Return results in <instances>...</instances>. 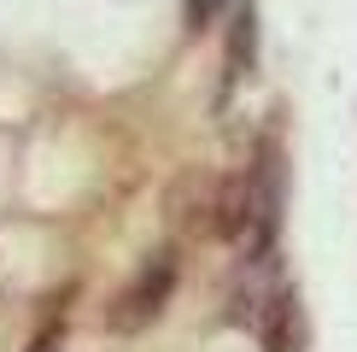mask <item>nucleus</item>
<instances>
[{
  "label": "nucleus",
  "instance_id": "nucleus-4",
  "mask_svg": "<svg viewBox=\"0 0 357 352\" xmlns=\"http://www.w3.org/2000/svg\"><path fill=\"white\" fill-rule=\"evenodd\" d=\"M258 341H264V352H299L305 346V317H299V293L293 288L270 293V305L258 317Z\"/></svg>",
  "mask_w": 357,
  "mask_h": 352
},
{
  "label": "nucleus",
  "instance_id": "nucleus-3",
  "mask_svg": "<svg viewBox=\"0 0 357 352\" xmlns=\"http://www.w3.org/2000/svg\"><path fill=\"white\" fill-rule=\"evenodd\" d=\"M165 223L182 241H211L222 235V176L211 170H182L165 194Z\"/></svg>",
  "mask_w": 357,
  "mask_h": 352
},
{
  "label": "nucleus",
  "instance_id": "nucleus-1",
  "mask_svg": "<svg viewBox=\"0 0 357 352\" xmlns=\"http://www.w3.org/2000/svg\"><path fill=\"white\" fill-rule=\"evenodd\" d=\"M176 276H182V264H176L170 247H165V253H153L123 288L112 293V305H106V317H100V323H106L112 335H141V329H153V323L165 317L170 293H176Z\"/></svg>",
  "mask_w": 357,
  "mask_h": 352
},
{
  "label": "nucleus",
  "instance_id": "nucleus-6",
  "mask_svg": "<svg viewBox=\"0 0 357 352\" xmlns=\"http://www.w3.org/2000/svg\"><path fill=\"white\" fill-rule=\"evenodd\" d=\"M59 341H65V311H47L36 329V341H29V352H59Z\"/></svg>",
  "mask_w": 357,
  "mask_h": 352
},
{
  "label": "nucleus",
  "instance_id": "nucleus-2",
  "mask_svg": "<svg viewBox=\"0 0 357 352\" xmlns=\"http://www.w3.org/2000/svg\"><path fill=\"white\" fill-rule=\"evenodd\" d=\"M252 188H258V223H252L246 258H270L281 235V205H287V159H281V129H264L252 153Z\"/></svg>",
  "mask_w": 357,
  "mask_h": 352
},
{
  "label": "nucleus",
  "instance_id": "nucleus-5",
  "mask_svg": "<svg viewBox=\"0 0 357 352\" xmlns=\"http://www.w3.org/2000/svg\"><path fill=\"white\" fill-rule=\"evenodd\" d=\"M258 71V6L252 0H241L234 6V18H229V47H222V82H241Z\"/></svg>",
  "mask_w": 357,
  "mask_h": 352
},
{
  "label": "nucleus",
  "instance_id": "nucleus-7",
  "mask_svg": "<svg viewBox=\"0 0 357 352\" xmlns=\"http://www.w3.org/2000/svg\"><path fill=\"white\" fill-rule=\"evenodd\" d=\"M217 0H188V29H205V18H211Z\"/></svg>",
  "mask_w": 357,
  "mask_h": 352
}]
</instances>
